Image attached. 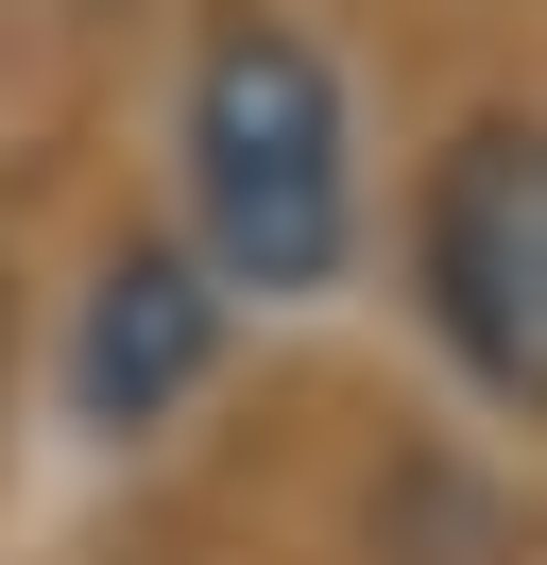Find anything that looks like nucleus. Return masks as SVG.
Masks as SVG:
<instances>
[{"label":"nucleus","mask_w":547,"mask_h":565,"mask_svg":"<svg viewBox=\"0 0 547 565\" xmlns=\"http://www.w3.org/2000/svg\"><path fill=\"white\" fill-rule=\"evenodd\" d=\"M189 257L257 309H308L360 257V120L274 0H239L189 70Z\"/></svg>","instance_id":"1"},{"label":"nucleus","mask_w":547,"mask_h":565,"mask_svg":"<svg viewBox=\"0 0 547 565\" xmlns=\"http://www.w3.org/2000/svg\"><path fill=\"white\" fill-rule=\"evenodd\" d=\"M410 291L496 412H547V120H462L410 189Z\"/></svg>","instance_id":"2"},{"label":"nucleus","mask_w":547,"mask_h":565,"mask_svg":"<svg viewBox=\"0 0 547 565\" xmlns=\"http://www.w3.org/2000/svg\"><path fill=\"white\" fill-rule=\"evenodd\" d=\"M205 360H223V275L189 241H120L86 291V343H68V412L103 446H137V428H171L205 394Z\"/></svg>","instance_id":"3"}]
</instances>
